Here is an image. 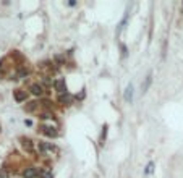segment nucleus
Returning <instances> with one entry per match:
<instances>
[{
    "instance_id": "obj_1",
    "label": "nucleus",
    "mask_w": 183,
    "mask_h": 178,
    "mask_svg": "<svg viewBox=\"0 0 183 178\" xmlns=\"http://www.w3.org/2000/svg\"><path fill=\"white\" fill-rule=\"evenodd\" d=\"M54 86H55V91H57L59 94H65V92H67V84H65V79L63 78L55 79Z\"/></svg>"
},
{
    "instance_id": "obj_2",
    "label": "nucleus",
    "mask_w": 183,
    "mask_h": 178,
    "mask_svg": "<svg viewBox=\"0 0 183 178\" xmlns=\"http://www.w3.org/2000/svg\"><path fill=\"white\" fill-rule=\"evenodd\" d=\"M39 175V170L36 167H28L26 170H23V177L25 178H36Z\"/></svg>"
},
{
    "instance_id": "obj_3",
    "label": "nucleus",
    "mask_w": 183,
    "mask_h": 178,
    "mask_svg": "<svg viewBox=\"0 0 183 178\" xmlns=\"http://www.w3.org/2000/svg\"><path fill=\"white\" fill-rule=\"evenodd\" d=\"M55 146L52 143H39V151L41 152H52V151H55Z\"/></svg>"
},
{
    "instance_id": "obj_4",
    "label": "nucleus",
    "mask_w": 183,
    "mask_h": 178,
    "mask_svg": "<svg viewBox=\"0 0 183 178\" xmlns=\"http://www.w3.org/2000/svg\"><path fill=\"white\" fill-rule=\"evenodd\" d=\"M71 100H73V97H71L68 92H65V94H59V102L62 105H70V104H71Z\"/></svg>"
},
{
    "instance_id": "obj_5",
    "label": "nucleus",
    "mask_w": 183,
    "mask_h": 178,
    "mask_svg": "<svg viewBox=\"0 0 183 178\" xmlns=\"http://www.w3.org/2000/svg\"><path fill=\"white\" fill-rule=\"evenodd\" d=\"M41 131H42L45 136H49V138H55V136L59 134V133H57V130L52 128V126H42V128H41Z\"/></svg>"
},
{
    "instance_id": "obj_6",
    "label": "nucleus",
    "mask_w": 183,
    "mask_h": 178,
    "mask_svg": "<svg viewBox=\"0 0 183 178\" xmlns=\"http://www.w3.org/2000/svg\"><path fill=\"white\" fill-rule=\"evenodd\" d=\"M29 91H31V92H33L34 96H42V94H44V88H42L41 84H37V83L33 84V86L29 88Z\"/></svg>"
},
{
    "instance_id": "obj_7",
    "label": "nucleus",
    "mask_w": 183,
    "mask_h": 178,
    "mask_svg": "<svg viewBox=\"0 0 183 178\" xmlns=\"http://www.w3.org/2000/svg\"><path fill=\"white\" fill-rule=\"evenodd\" d=\"M21 146L28 151V152H33L34 151V146H33V141L31 139H28V138H23L21 139Z\"/></svg>"
},
{
    "instance_id": "obj_8",
    "label": "nucleus",
    "mask_w": 183,
    "mask_h": 178,
    "mask_svg": "<svg viewBox=\"0 0 183 178\" xmlns=\"http://www.w3.org/2000/svg\"><path fill=\"white\" fill-rule=\"evenodd\" d=\"M15 100H18V102L26 100V91H23V89H16L15 91Z\"/></svg>"
},
{
    "instance_id": "obj_9",
    "label": "nucleus",
    "mask_w": 183,
    "mask_h": 178,
    "mask_svg": "<svg viewBox=\"0 0 183 178\" xmlns=\"http://www.w3.org/2000/svg\"><path fill=\"white\" fill-rule=\"evenodd\" d=\"M125 100H126V102H131V100H133V86H131V84L125 89Z\"/></svg>"
},
{
    "instance_id": "obj_10",
    "label": "nucleus",
    "mask_w": 183,
    "mask_h": 178,
    "mask_svg": "<svg viewBox=\"0 0 183 178\" xmlns=\"http://www.w3.org/2000/svg\"><path fill=\"white\" fill-rule=\"evenodd\" d=\"M151 83H152V73H149L148 76H146V79H144V84H143V92H146V91L149 89Z\"/></svg>"
},
{
    "instance_id": "obj_11",
    "label": "nucleus",
    "mask_w": 183,
    "mask_h": 178,
    "mask_svg": "<svg viewBox=\"0 0 183 178\" xmlns=\"http://www.w3.org/2000/svg\"><path fill=\"white\" fill-rule=\"evenodd\" d=\"M39 177L41 178H54V175H52V172H50V170L44 168V170H41V172H39Z\"/></svg>"
},
{
    "instance_id": "obj_12",
    "label": "nucleus",
    "mask_w": 183,
    "mask_h": 178,
    "mask_svg": "<svg viewBox=\"0 0 183 178\" xmlns=\"http://www.w3.org/2000/svg\"><path fill=\"white\" fill-rule=\"evenodd\" d=\"M36 107H37V102H29V105H26L25 109H26V112H33Z\"/></svg>"
},
{
    "instance_id": "obj_13",
    "label": "nucleus",
    "mask_w": 183,
    "mask_h": 178,
    "mask_svg": "<svg viewBox=\"0 0 183 178\" xmlns=\"http://www.w3.org/2000/svg\"><path fill=\"white\" fill-rule=\"evenodd\" d=\"M26 74H28V70H26V68H21L20 70V71H18V78H25V76H26Z\"/></svg>"
},
{
    "instance_id": "obj_14",
    "label": "nucleus",
    "mask_w": 183,
    "mask_h": 178,
    "mask_svg": "<svg viewBox=\"0 0 183 178\" xmlns=\"http://www.w3.org/2000/svg\"><path fill=\"white\" fill-rule=\"evenodd\" d=\"M52 117H54V115H52V114H49V112H45V114H42V115H41V118H52Z\"/></svg>"
},
{
    "instance_id": "obj_15",
    "label": "nucleus",
    "mask_w": 183,
    "mask_h": 178,
    "mask_svg": "<svg viewBox=\"0 0 183 178\" xmlns=\"http://www.w3.org/2000/svg\"><path fill=\"white\" fill-rule=\"evenodd\" d=\"M152 167H154L152 163H149V165H148V168H146V173H151V172H152Z\"/></svg>"
},
{
    "instance_id": "obj_16",
    "label": "nucleus",
    "mask_w": 183,
    "mask_h": 178,
    "mask_svg": "<svg viewBox=\"0 0 183 178\" xmlns=\"http://www.w3.org/2000/svg\"><path fill=\"white\" fill-rule=\"evenodd\" d=\"M44 83H45V84H50V79L47 78V76H45V78H44Z\"/></svg>"
}]
</instances>
